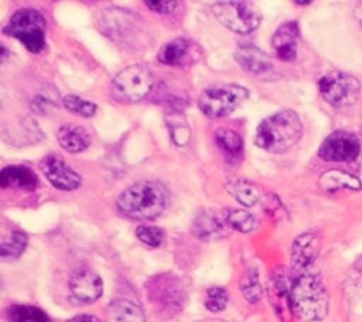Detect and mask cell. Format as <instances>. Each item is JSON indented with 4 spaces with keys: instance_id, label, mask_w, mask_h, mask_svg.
I'll return each instance as SVG.
<instances>
[{
    "instance_id": "3957f363",
    "label": "cell",
    "mask_w": 362,
    "mask_h": 322,
    "mask_svg": "<svg viewBox=\"0 0 362 322\" xmlns=\"http://www.w3.org/2000/svg\"><path fill=\"white\" fill-rule=\"evenodd\" d=\"M293 311L304 321H320L328 312V294L320 277L304 273L291 282Z\"/></svg>"
},
{
    "instance_id": "9c48e42d",
    "label": "cell",
    "mask_w": 362,
    "mask_h": 322,
    "mask_svg": "<svg viewBox=\"0 0 362 322\" xmlns=\"http://www.w3.org/2000/svg\"><path fill=\"white\" fill-rule=\"evenodd\" d=\"M361 83L349 73L331 71L318 79V90L325 102L341 107L352 105L359 95Z\"/></svg>"
},
{
    "instance_id": "5b68a950",
    "label": "cell",
    "mask_w": 362,
    "mask_h": 322,
    "mask_svg": "<svg viewBox=\"0 0 362 322\" xmlns=\"http://www.w3.org/2000/svg\"><path fill=\"white\" fill-rule=\"evenodd\" d=\"M3 32L18 40L33 54L41 52L47 44V21L38 10L31 7L17 10L4 25Z\"/></svg>"
},
{
    "instance_id": "e0dca14e",
    "label": "cell",
    "mask_w": 362,
    "mask_h": 322,
    "mask_svg": "<svg viewBox=\"0 0 362 322\" xmlns=\"http://www.w3.org/2000/svg\"><path fill=\"white\" fill-rule=\"evenodd\" d=\"M298 25L296 21H288L280 25L272 37V48L281 61H294L297 56Z\"/></svg>"
},
{
    "instance_id": "7402d4cb",
    "label": "cell",
    "mask_w": 362,
    "mask_h": 322,
    "mask_svg": "<svg viewBox=\"0 0 362 322\" xmlns=\"http://www.w3.org/2000/svg\"><path fill=\"white\" fill-rule=\"evenodd\" d=\"M291 285L287 287L284 277H274L270 285V302L273 304L279 316L284 321L290 319L293 305H291Z\"/></svg>"
},
{
    "instance_id": "d6986e66",
    "label": "cell",
    "mask_w": 362,
    "mask_h": 322,
    "mask_svg": "<svg viewBox=\"0 0 362 322\" xmlns=\"http://www.w3.org/2000/svg\"><path fill=\"white\" fill-rule=\"evenodd\" d=\"M57 141L68 153H82L90 145V136L76 124H62L57 130Z\"/></svg>"
},
{
    "instance_id": "7c38bea8",
    "label": "cell",
    "mask_w": 362,
    "mask_h": 322,
    "mask_svg": "<svg viewBox=\"0 0 362 322\" xmlns=\"http://www.w3.org/2000/svg\"><path fill=\"white\" fill-rule=\"evenodd\" d=\"M1 136L13 145H30L42 138V131L34 119L24 116L3 124Z\"/></svg>"
},
{
    "instance_id": "74e56055",
    "label": "cell",
    "mask_w": 362,
    "mask_h": 322,
    "mask_svg": "<svg viewBox=\"0 0 362 322\" xmlns=\"http://www.w3.org/2000/svg\"><path fill=\"white\" fill-rule=\"evenodd\" d=\"M7 55H8V51H7V48H6L4 45H1V62H4V61H6Z\"/></svg>"
},
{
    "instance_id": "cb8c5ba5",
    "label": "cell",
    "mask_w": 362,
    "mask_h": 322,
    "mask_svg": "<svg viewBox=\"0 0 362 322\" xmlns=\"http://www.w3.org/2000/svg\"><path fill=\"white\" fill-rule=\"evenodd\" d=\"M215 144L229 158H238L243 151V140L240 134L232 129H218L214 134Z\"/></svg>"
},
{
    "instance_id": "836d02e7",
    "label": "cell",
    "mask_w": 362,
    "mask_h": 322,
    "mask_svg": "<svg viewBox=\"0 0 362 322\" xmlns=\"http://www.w3.org/2000/svg\"><path fill=\"white\" fill-rule=\"evenodd\" d=\"M136 236L137 239L150 246V247H158L161 246L163 243V239H164V233L160 227L157 226H147V225H140L137 229H136Z\"/></svg>"
},
{
    "instance_id": "603a6c76",
    "label": "cell",
    "mask_w": 362,
    "mask_h": 322,
    "mask_svg": "<svg viewBox=\"0 0 362 322\" xmlns=\"http://www.w3.org/2000/svg\"><path fill=\"white\" fill-rule=\"evenodd\" d=\"M189 45H191L189 40L184 37H177L160 48L157 54V59L164 65H171V66L180 65V62L185 58L189 49Z\"/></svg>"
},
{
    "instance_id": "5bb4252c",
    "label": "cell",
    "mask_w": 362,
    "mask_h": 322,
    "mask_svg": "<svg viewBox=\"0 0 362 322\" xmlns=\"http://www.w3.org/2000/svg\"><path fill=\"white\" fill-rule=\"evenodd\" d=\"M225 216L212 210H199L192 220V233L202 240H218L229 233Z\"/></svg>"
},
{
    "instance_id": "8d00e7d4",
    "label": "cell",
    "mask_w": 362,
    "mask_h": 322,
    "mask_svg": "<svg viewBox=\"0 0 362 322\" xmlns=\"http://www.w3.org/2000/svg\"><path fill=\"white\" fill-rule=\"evenodd\" d=\"M355 17L362 27V3H358V6H355Z\"/></svg>"
},
{
    "instance_id": "ffe728a7",
    "label": "cell",
    "mask_w": 362,
    "mask_h": 322,
    "mask_svg": "<svg viewBox=\"0 0 362 322\" xmlns=\"http://www.w3.org/2000/svg\"><path fill=\"white\" fill-rule=\"evenodd\" d=\"M105 322H146L140 305L130 299L112 301L105 314Z\"/></svg>"
},
{
    "instance_id": "52a82bcc",
    "label": "cell",
    "mask_w": 362,
    "mask_h": 322,
    "mask_svg": "<svg viewBox=\"0 0 362 322\" xmlns=\"http://www.w3.org/2000/svg\"><path fill=\"white\" fill-rule=\"evenodd\" d=\"M249 96L245 86L226 83L206 88L198 97L199 110L208 117H223L232 113Z\"/></svg>"
},
{
    "instance_id": "277c9868",
    "label": "cell",
    "mask_w": 362,
    "mask_h": 322,
    "mask_svg": "<svg viewBox=\"0 0 362 322\" xmlns=\"http://www.w3.org/2000/svg\"><path fill=\"white\" fill-rule=\"evenodd\" d=\"M146 294L157 314L163 319L178 315L187 301V292L181 280L173 274H157L146 282Z\"/></svg>"
},
{
    "instance_id": "f1b7e54d",
    "label": "cell",
    "mask_w": 362,
    "mask_h": 322,
    "mask_svg": "<svg viewBox=\"0 0 362 322\" xmlns=\"http://www.w3.org/2000/svg\"><path fill=\"white\" fill-rule=\"evenodd\" d=\"M7 319L10 322H49L44 311L31 305H11L7 309Z\"/></svg>"
},
{
    "instance_id": "f35d334b",
    "label": "cell",
    "mask_w": 362,
    "mask_h": 322,
    "mask_svg": "<svg viewBox=\"0 0 362 322\" xmlns=\"http://www.w3.org/2000/svg\"><path fill=\"white\" fill-rule=\"evenodd\" d=\"M205 322H222V321H205Z\"/></svg>"
},
{
    "instance_id": "8fae6325",
    "label": "cell",
    "mask_w": 362,
    "mask_h": 322,
    "mask_svg": "<svg viewBox=\"0 0 362 322\" xmlns=\"http://www.w3.org/2000/svg\"><path fill=\"white\" fill-rule=\"evenodd\" d=\"M40 169L47 181L59 191H74L81 186V175L57 154L45 155L40 161Z\"/></svg>"
},
{
    "instance_id": "2e32d148",
    "label": "cell",
    "mask_w": 362,
    "mask_h": 322,
    "mask_svg": "<svg viewBox=\"0 0 362 322\" xmlns=\"http://www.w3.org/2000/svg\"><path fill=\"white\" fill-rule=\"evenodd\" d=\"M235 61L247 72L260 75L273 68L269 55L250 42H242L235 48Z\"/></svg>"
},
{
    "instance_id": "30bf717a",
    "label": "cell",
    "mask_w": 362,
    "mask_h": 322,
    "mask_svg": "<svg viewBox=\"0 0 362 322\" xmlns=\"http://www.w3.org/2000/svg\"><path fill=\"white\" fill-rule=\"evenodd\" d=\"M361 151L359 138L349 131H334L321 143L318 155L329 162L354 161Z\"/></svg>"
},
{
    "instance_id": "4dcf8cb0",
    "label": "cell",
    "mask_w": 362,
    "mask_h": 322,
    "mask_svg": "<svg viewBox=\"0 0 362 322\" xmlns=\"http://www.w3.org/2000/svg\"><path fill=\"white\" fill-rule=\"evenodd\" d=\"M30 107L37 114H49L58 107V92H55L52 88L42 89L31 99Z\"/></svg>"
},
{
    "instance_id": "44dd1931",
    "label": "cell",
    "mask_w": 362,
    "mask_h": 322,
    "mask_svg": "<svg viewBox=\"0 0 362 322\" xmlns=\"http://www.w3.org/2000/svg\"><path fill=\"white\" fill-rule=\"evenodd\" d=\"M225 186L230 196H233L243 206H255L260 202L262 195L259 188L246 178H230Z\"/></svg>"
},
{
    "instance_id": "e575fe53",
    "label": "cell",
    "mask_w": 362,
    "mask_h": 322,
    "mask_svg": "<svg viewBox=\"0 0 362 322\" xmlns=\"http://www.w3.org/2000/svg\"><path fill=\"white\" fill-rule=\"evenodd\" d=\"M144 4L150 10L156 11V13L167 14V13L174 11V8L177 6V1H170V0H147V1H144Z\"/></svg>"
},
{
    "instance_id": "d6a6232c",
    "label": "cell",
    "mask_w": 362,
    "mask_h": 322,
    "mask_svg": "<svg viewBox=\"0 0 362 322\" xmlns=\"http://www.w3.org/2000/svg\"><path fill=\"white\" fill-rule=\"evenodd\" d=\"M229 302L228 291L222 287H211L205 292V306L211 312H221Z\"/></svg>"
},
{
    "instance_id": "f546056e",
    "label": "cell",
    "mask_w": 362,
    "mask_h": 322,
    "mask_svg": "<svg viewBox=\"0 0 362 322\" xmlns=\"http://www.w3.org/2000/svg\"><path fill=\"white\" fill-rule=\"evenodd\" d=\"M240 291L247 302L256 304L260 301L263 288H262V284L259 280V273L256 268H249L243 274V277L240 280Z\"/></svg>"
},
{
    "instance_id": "484cf974",
    "label": "cell",
    "mask_w": 362,
    "mask_h": 322,
    "mask_svg": "<svg viewBox=\"0 0 362 322\" xmlns=\"http://www.w3.org/2000/svg\"><path fill=\"white\" fill-rule=\"evenodd\" d=\"M165 124L173 143L178 147H185L191 141V129L187 120L178 112H170L165 116Z\"/></svg>"
},
{
    "instance_id": "1f68e13d",
    "label": "cell",
    "mask_w": 362,
    "mask_h": 322,
    "mask_svg": "<svg viewBox=\"0 0 362 322\" xmlns=\"http://www.w3.org/2000/svg\"><path fill=\"white\" fill-rule=\"evenodd\" d=\"M62 105L64 107L76 114V116H82V117H90L96 113V105L93 102H89V100H85L79 96H75V95H68L62 99Z\"/></svg>"
},
{
    "instance_id": "d590c367",
    "label": "cell",
    "mask_w": 362,
    "mask_h": 322,
    "mask_svg": "<svg viewBox=\"0 0 362 322\" xmlns=\"http://www.w3.org/2000/svg\"><path fill=\"white\" fill-rule=\"evenodd\" d=\"M66 322H99V319L93 315H88V314H83V315H78V316H74L71 318L69 321Z\"/></svg>"
},
{
    "instance_id": "ac0fdd59",
    "label": "cell",
    "mask_w": 362,
    "mask_h": 322,
    "mask_svg": "<svg viewBox=\"0 0 362 322\" xmlns=\"http://www.w3.org/2000/svg\"><path fill=\"white\" fill-rule=\"evenodd\" d=\"M38 184L37 174L27 165H7L0 172L1 188H17L33 191Z\"/></svg>"
},
{
    "instance_id": "d4e9b609",
    "label": "cell",
    "mask_w": 362,
    "mask_h": 322,
    "mask_svg": "<svg viewBox=\"0 0 362 322\" xmlns=\"http://www.w3.org/2000/svg\"><path fill=\"white\" fill-rule=\"evenodd\" d=\"M320 185L325 191H338V189L358 191L361 188V182L358 181V178L338 169H331L324 172L320 178Z\"/></svg>"
},
{
    "instance_id": "4316f807",
    "label": "cell",
    "mask_w": 362,
    "mask_h": 322,
    "mask_svg": "<svg viewBox=\"0 0 362 322\" xmlns=\"http://www.w3.org/2000/svg\"><path fill=\"white\" fill-rule=\"evenodd\" d=\"M28 239L27 234L20 230H13L1 237L0 242V254L3 258H16L27 247Z\"/></svg>"
},
{
    "instance_id": "7a4b0ae2",
    "label": "cell",
    "mask_w": 362,
    "mask_h": 322,
    "mask_svg": "<svg viewBox=\"0 0 362 322\" xmlns=\"http://www.w3.org/2000/svg\"><path fill=\"white\" fill-rule=\"evenodd\" d=\"M303 124L296 112L280 110L263 119L255 134V143L264 151L280 154L290 150L301 138Z\"/></svg>"
},
{
    "instance_id": "6da1fadb",
    "label": "cell",
    "mask_w": 362,
    "mask_h": 322,
    "mask_svg": "<svg viewBox=\"0 0 362 322\" xmlns=\"http://www.w3.org/2000/svg\"><path fill=\"white\" fill-rule=\"evenodd\" d=\"M170 202L167 188L157 181H139L126 188L117 198V209L122 215L134 220H151L158 217Z\"/></svg>"
},
{
    "instance_id": "9a60e30c",
    "label": "cell",
    "mask_w": 362,
    "mask_h": 322,
    "mask_svg": "<svg viewBox=\"0 0 362 322\" xmlns=\"http://www.w3.org/2000/svg\"><path fill=\"white\" fill-rule=\"evenodd\" d=\"M318 253V239L314 233H303L293 242L291 247V267L298 274L308 273L310 266Z\"/></svg>"
},
{
    "instance_id": "4fadbf2b",
    "label": "cell",
    "mask_w": 362,
    "mask_h": 322,
    "mask_svg": "<svg viewBox=\"0 0 362 322\" xmlns=\"http://www.w3.org/2000/svg\"><path fill=\"white\" fill-rule=\"evenodd\" d=\"M69 291L81 302L92 304L103 292L102 278L90 270L75 271L69 278Z\"/></svg>"
},
{
    "instance_id": "ba28073f",
    "label": "cell",
    "mask_w": 362,
    "mask_h": 322,
    "mask_svg": "<svg viewBox=\"0 0 362 322\" xmlns=\"http://www.w3.org/2000/svg\"><path fill=\"white\" fill-rule=\"evenodd\" d=\"M218 21L238 34H249L262 23L260 10L250 1H218L212 4Z\"/></svg>"
},
{
    "instance_id": "8992f818",
    "label": "cell",
    "mask_w": 362,
    "mask_h": 322,
    "mask_svg": "<svg viewBox=\"0 0 362 322\" xmlns=\"http://www.w3.org/2000/svg\"><path fill=\"white\" fill-rule=\"evenodd\" d=\"M153 89V72L141 64H133L120 69L110 82L112 96L123 103L139 102L148 96Z\"/></svg>"
},
{
    "instance_id": "83f0119b",
    "label": "cell",
    "mask_w": 362,
    "mask_h": 322,
    "mask_svg": "<svg viewBox=\"0 0 362 322\" xmlns=\"http://www.w3.org/2000/svg\"><path fill=\"white\" fill-rule=\"evenodd\" d=\"M223 216L226 219L228 226L240 233H249V232L255 230L257 226L256 217L245 209L230 208V209L223 210Z\"/></svg>"
}]
</instances>
